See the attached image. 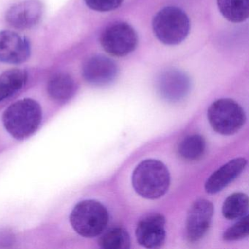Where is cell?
Segmentation results:
<instances>
[{"instance_id": "cell-1", "label": "cell", "mask_w": 249, "mask_h": 249, "mask_svg": "<svg viewBox=\"0 0 249 249\" xmlns=\"http://www.w3.org/2000/svg\"><path fill=\"white\" fill-rule=\"evenodd\" d=\"M132 183L135 192L142 197L159 199L167 193L170 187V172L162 161L148 159L135 167Z\"/></svg>"}, {"instance_id": "cell-2", "label": "cell", "mask_w": 249, "mask_h": 249, "mask_svg": "<svg viewBox=\"0 0 249 249\" xmlns=\"http://www.w3.org/2000/svg\"><path fill=\"white\" fill-rule=\"evenodd\" d=\"M41 120V107L37 101L30 98L16 102L2 116L5 129L17 140L31 136L40 126Z\"/></svg>"}, {"instance_id": "cell-3", "label": "cell", "mask_w": 249, "mask_h": 249, "mask_svg": "<svg viewBox=\"0 0 249 249\" xmlns=\"http://www.w3.org/2000/svg\"><path fill=\"white\" fill-rule=\"evenodd\" d=\"M153 32L161 43L168 46L180 44L187 37L190 21L186 13L177 7L160 10L152 21Z\"/></svg>"}, {"instance_id": "cell-4", "label": "cell", "mask_w": 249, "mask_h": 249, "mask_svg": "<svg viewBox=\"0 0 249 249\" xmlns=\"http://www.w3.org/2000/svg\"><path fill=\"white\" fill-rule=\"evenodd\" d=\"M70 221L78 234L91 238L100 235L106 230L109 221L108 211L98 201L87 199L75 205Z\"/></svg>"}, {"instance_id": "cell-5", "label": "cell", "mask_w": 249, "mask_h": 249, "mask_svg": "<svg viewBox=\"0 0 249 249\" xmlns=\"http://www.w3.org/2000/svg\"><path fill=\"white\" fill-rule=\"evenodd\" d=\"M208 119L211 127L220 135H231L244 126L246 113L234 100L219 99L213 103L208 110Z\"/></svg>"}, {"instance_id": "cell-6", "label": "cell", "mask_w": 249, "mask_h": 249, "mask_svg": "<svg viewBox=\"0 0 249 249\" xmlns=\"http://www.w3.org/2000/svg\"><path fill=\"white\" fill-rule=\"evenodd\" d=\"M100 44L110 56L123 57L133 52L138 43V36L132 26L115 22L107 26L100 36Z\"/></svg>"}, {"instance_id": "cell-7", "label": "cell", "mask_w": 249, "mask_h": 249, "mask_svg": "<svg viewBox=\"0 0 249 249\" xmlns=\"http://www.w3.org/2000/svg\"><path fill=\"white\" fill-rule=\"evenodd\" d=\"M213 212V205L208 199H197L192 204L186 221V235L190 241H198L205 236L211 226Z\"/></svg>"}, {"instance_id": "cell-8", "label": "cell", "mask_w": 249, "mask_h": 249, "mask_svg": "<svg viewBox=\"0 0 249 249\" xmlns=\"http://www.w3.org/2000/svg\"><path fill=\"white\" fill-rule=\"evenodd\" d=\"M190 80L177 69H167L157 77L156 87L160 95L169 102L183 100L190 90Z\"/></svg>"}, {"instance_id": "cell-9", "label": "cell", "mask_w": 249, "mask_h": 249, "mask_svg": "<svg viewBox=\"0 0 249 249\" xmlns=\"http://www.w3.org/2000/svg\"><path fill=\"white\" fill-rule=\"evenodd\" d=\"M118 75L119 68L116 62L103 55L91 56L83 65V77L91 85H108L116 80Z\"/></svg>"}, {"instance_id": "cell-10", "label": "cell", "mask_w": 249, "mask_h": 249, "mask_svg": "<svg viewBox=\"0 0 249 249\" xmlns=\"http://www.w3.org/2000/svg\"><path fill=\"white\" fill-rule=\"evenodd\" d=\"M31 54L30 43L25 37L10 30L0 32V62L19 65Z\"/></svg>"}, {"instance_id": "cell-11", "label": "cell", "mask_w": 249, "mask_h": 249, "mask_svg": "<svg viewBox=\"0 0 249 249\" xmlns=\"http://www.w3.org/2000/svg\"><path fill=\"white\" fill-rule=\"evenodd\" d=\"M165 223L161 214H151L141 219L135 231L138 243L148 249L161 247L165 242Z\"/></svg>"}, {"instance_id": "cell-12", "label": "cell", "mask_w": 249, "mask_h": 249, "mask_svg": "<svg viewBox=\"0 0 249 249\" xmlns=\"http://www.w3.org/2000/svg\"><path fill=\"white\" fill-rule=\"evenodd\" d=\"M43 14V4L39 0H24L8 9L6 20L14 28L27 30L37 25Z\"/></svg>"}, {"instance_id": "cell-13", "label": "cell", "mask_w": 249, "mask_h": 249, "mask_svg": "<svg viewBox=\"0 0 249 249\" xmlns=\"http://www.w3.org/2000/svg\"><path fill=\"white\" fill-rule=\"evenodd\" d=\"M246 165L247 160L243 157L230 160L208 178L205 184V191L211 195L221 192L240 176Z\"/></svg>"}, {"instance_id": "cell-14", "label": "cell", "mask_w": 249, "mask_h": 249, "mask_svg": "<svg viewBox=\"0 0 249 249\" xmlns=\"http://www.w3.org/2000/svg\"><path fill=\"white\" fill-rule=\"evenodd\" d=\"M75 81L68 74H56L48 83V93L56 101L64 102L70 100L75 94Z\"/></svg>"}, {"instance_id": "cell-15", "label": "cell", "mask_w": 249, "mask_h": 249, "mask_svg": "<svg viewBox=\"0 0 249 249\" xmlns=\"http://www.w3.org/2000/svg\"><path fill=\"white\" fill-rule=\"evenodd\" d=\"M27 72L22 69H11L0 75V102L18 92L27 83Z\"/></svg>"}, {"instance_id": "cell-16", "label": "cell", "mask_w": 249, "mask_h": 249, "mask_svg": "<svg viewBox=\"0 0 249 249\" xmlns=\"http://www.w3.org/2000/svg\"><path fill=\"white\" fill-rule=\"evenodd\" d=\"M206 150V142L202 135L198 134L188 135L178 145L179 157L185 161H196L202 158Z\"/></svg>"}, {"instance_id": "cell-17", "label": "cell", "mask_w": 249, "mask_h": 249, "mask_svg": "<svg viewBox=\"0 0 249 249\" xmlns=\"http://www.w3.org/2000/svg\"><path fill=\"white\" fill-rule=\"evenodd\" d=\"M221 15L232 23H241L249 15V0H217Z\"/></svg>"}, {"instance_id": "cell-18", "label": "cell", "mask_w": 249, "mask_h": 249, "mask_svg": "<svg viewBox=\"0 0 249 249\" xmlns=\"http://www.w3.org/2000/svg\"><path fill=\"white\" fill-rule=\"evenodd\" d=\"M249 198L246 194L236 192L230 195L224 201L222 214L228 220L240 219L248 215Z\"/></svg>"}, {"instance_id": "cell-19", "label": "cell", "mask_w": 249, "mask_h": 249, "mask_svg": "<svg viewBox=\"0 0 249 249\" xmlns=\"http://www.w3.org/2000/svg\"><path fill=\"white\" fill-rule=\"evenodd\" d=\"M99 245L105 249H128L130 248V237L125 229L114 227L102 233Z\"/></svg>"}, {"instance_id": "cell-20", "label": "cell", "mask_w": 249, "mask_h": 249, "mask_svg": "<svg viewBox=\"0 0 249 249\" xmlns=\"http://www.w3.org/2000/svg\"><path fill=\"white\" fill-rule=\"evenodd\" d=\"M249 216L243 217L238 221L229 227L223 234V238L227 241H234L241 240L249 235Z\"/></svg>"}, {"instance_id": "cell-21", "label": "cell", "mask_w": 249, "mask_h": 249, "mask_svg": "<svg viewBox=\"0 0 249 249\" xmlns=\"http://www.w3.org/2000/svg\"><path fill=\"white\" fill-rule=\"evenodd\" d=\"M89 8L98 12H108L117 9L124 0H84Z\"/></svg>"}, {"instance_id": "cell-22", "label": "cell", "mask_w": 249, "mask_h": 249, "mask_svg": "<svg viewBox=\"0 0 249 249\" xmlns=\"http://www.w3.org/2000/svg\"><path fill=\"white\" fill-rule=\"evenodd\" d=\"M14 239V235L8 231H0V246H8V244H11L13 243Z\"/></svg>"}]
</instances>
